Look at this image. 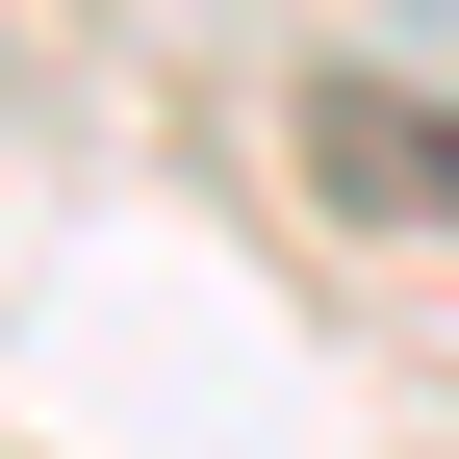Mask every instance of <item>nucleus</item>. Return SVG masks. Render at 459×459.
Listing matches in <instances>:
<instances>
[{"label": "nucleus", "mask_w": 459, "mask_h": 459, "mask_svg": "<svg viewBox=\"0 0 459 459\" xmlns=\"http://www.w3.org/2000/svg\"><path fill=\"white\" fill-rule=\"evenodd\" d=\"M332 179H358V204H383V179L459 204V102H332Z\"/></svg>", "instance_id": "obj_1"}]
</instances>
